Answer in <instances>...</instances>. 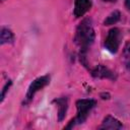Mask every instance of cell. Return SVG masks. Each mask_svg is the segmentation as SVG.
<instances>
[{"label": "cell", "mask_w": 130, "mask_h": 130, "mask_svg": "<svg viewBox=\"0 0 130 130\" xmlns=\"http://www.w3.org/2000/svg\"><path fill=\"white\" fill-rule=\"evenodd\" d=\"M95 106V102L93 100H78L76 102V108H77V116L70 121L69 125L66 128H70L76 124L83 123L87 116L89 111Z\"/></svg>", "instance_id": "cell-2"}, {"label": "cell", "mask_w": 130, "mask_h": 130, "mask_svg": "<svg viewBox=\"0 0 130 130\" xmlns=\"http://www.w3.org/2000/svg\"><path fill=\"white\" fill-rule=\"evenodd\" d=\"M102 129H121L122 128V124L114 117L112 116H107L104 121L103 124L101 126Z\"/></svg>", "instance_id": "cell-7"}, {"label": "cell", "mask_w": 130, "mask_h": 130, "mask_svg": "<svg viewBox=\"0 0 130 130\" xmlns=\"http://www.w3.org/2000/svg\"><path fill=\"white\" fill-rule=\"evenodd\" d=\"M93 40L94 30L91 24V20L89 18H85L79 23L76 29L74 41L81 48V50H86L93 43Z\"/></svg>", "instance_id": "cell-1"}, {"label": "cell", "mask_w": 130, "mask_h": 130, "mask_svg": "<svg viewBox=\"0 0 130 130\" xmlns=\"http://www.w3.org/2000/svg\"><path fill=\"white\" fill-rule=\"evenodd\" d=\"M92 75L94 77H100V78H114L113 72L103 65H98L92 70Z\"/></svg>", "instance_id": "cell-6"}, {"label": "cell", "mask_w": 130, "mask_h": 130, "mask_svg": "<svg viewBox=\"0 0 130 130\" xmlns=\"http://www.w3.org/2000/svg\"><path fill=\"white\" fill-rule=\"evenodd\" d=\"M91 7V1L90 0H75L74 2V16L75 17H81L83 16Z\"/></svg>", "instance_id": "cell-5"}, {"label": "cell", "mask_w": 130, "mask_h": 130, "mask_svg": "<svg viewBox=\"0 0 130 130\" xmlns=\"http://www.w3.org/2000/svg\"><path fill=\"white\" fill-rule=\"evenodd\" d=\"M14 39V36L12 34V31L8 28L3 27L1 29V34H0V43L1 45L7 44V43H11Z\"/></svg>", "instance_id": "cell-8"}, {"label": "cell", "mask_w": 130, "mask_h": 130, "mask_svg": "<svg viewBox=\"0 0 130 130\" xmlns=\"http://www.w3.org/2000/svg\"><path fill=\"white\" fill-rule=\"evenodd\" d=\"M121 42V31L119 28L114 27L109 30L108 36L105 41V47L111 53H116L119 49Z\"/></svg>", "instance_id": "cell-3"}, {"label": "cell", "mask_w": 130, "mask_h": 130, "mask_svg": "<svg viewBox=\"0 0 130 130\" xmlns=\"http://www.w3.org/2000/svg\"><path fill=\"white\" fill-rule=\"evenodd\" d=\"M103 1H107V2H115L116 0H103Z\"/></svg>", "instance_id": "cell-14"}, {"label": "cell", "mask_w": 130, "mask_h": 130, "mask_svg": "<svg viewBox=\"0 0 130 130\" xmlns=\"http://www.w3.org/2000/svg\"><path fill=\"white\" fill-rule=\"evenodd\" d=\"M10 84H11V81H9L4 87H3V90H2V94H1V102L3 101V99H4V95H5V92H6V90H7V88L10 86Z\"/></svg>", "instance_id": "cell-12"}, {"label": "cell", "mask_w": 130, "mask_h": 130, "mask_svg": "<svg viewBox=\"0 0 130 130\" xmlns=\"http://www.w3.org/2000/svg\"><path fill=\"white\" fill-rule=\"evenodd\" d=\"M58 105V115H59V120H63V118L65 117V113L67 111V99L66 98H62L59 100L55 101Z\"/></svg>", "instance_id": "cell-9"}, {"label": "cell", "mask_w": 130, "mask_h": 130, "mask_svg": "<svg viewBox=\"0 0 130 130\" xmlns=\"http://www.w3.org/2000/svg\"><path fill=\"white\" fill-rule=\"evenodd\" d=\"M120 16H121V14H120L119 11H117V10L113 11V12H112V13L105 19V21H104L105 25H111V24L116 23V22L120 19Z\"/></svg>", "instance_id": "cell-10"}, {"label": "cell", "mask_w": 130, "mask_h": 130, "mask_svg": "<svg viewBox=\"0 0 130 130\" xmlns=\"http://www.w3.org/2000/svg\"><path fill=\"white\" fill-rule=\"evenodd\" d=\"M123 57H124V62L128 70H130V42L126 44L124 47L123 51Z\"/></svg>", "instance_id": "cell-11"}, {"label": "cell", "mask_w": 130, "mask_h": 130, "mask_svg": "<svg viewBox=\"0 0 130 130\" xmlns=\"http://www.w3.org/2000/svg\"><path fill=\"white\" fill-rule=\"evenodd\" d=\"M50 82V77L48 75H45V76H41L39 78H37L36 80H34L28 89H27V92H26V95H25V104L30 102L35 95V93L37 91H39L40 89H42L43 87H45L48 83Z\"/></svg>", "instance_id": "cell-4"}, {"label": "cell", "mask_w": 130, "mask_h": 130, "mask_svg": "<svg viewBox=\"0 0 130 130\" xmlns=\"http://www.w3.org/2000/svg\"><path fill=\"white\" fill-rule=\"evenodd\" d=\"M125 6L130 11V0H125Z\"/></svg>", "instance_id": "cell-13"}]
</instances>
